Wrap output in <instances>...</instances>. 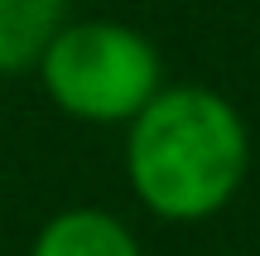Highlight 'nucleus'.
<instances>
[{
	"label": "nucleus",
	"instance_id": "nucleus-1",
	"mask_svg": "<svg viewBox=\"0 0 260 256\" xmlns=\"http://www.w3.org/2000/svg\"><path fill=\"white\" fill-rule=\"evenodd\" d=\"M251 164L246 121L212 87H159L125 131L135 198L164 222H203L232 203Z\"/></svg>",
	"mask_w": 260,
	"mask_h": 256
},
{
	"label": "nucleus",
	"instance_id": "nucleus-2",
	"mask_svg": "<svg viewBox=\"0 0 260 256\" xmlns=\"http://www.w3.org/2000/svg\"><path fill=\"white\" fill-rule=\"evenodd\" d=\"M44 92L77 121H135L159 97V53L140 29L116 19H82L63 24V34L48 44Z\"/></svg>",
	"mask_w": 260,
	"mask_h": 256
},
{
	"label": "nucleus",
	"instance_id": "nucleus-3",
	"mask_svg": "<svg viewBox=\"0 0 260 256\" xmlns=\"http://www.w3.org/2000/svg\"><path fill=\"white\" fill-rule=\"evenodd\" d=\"M29 256H140V242L116 213L63 208L39 227Z\"/></svg>",
	"mask_w": 260,
	"mask_h": 256
},
{
	"label": "nucleus",
	"instance_id": "nucleus-4",
	"mask_svg": "<svg viewBox=\"0 0 260 256\" xmlns=\"http://www.w3.org/2000/svg\"><path fill=\"white\" fill-rule=\"evenodd\" d=\"M68 0H0V73L39 68L63 34Z\"/></svg>",
	"mask_w": 260,
	"mask_h": 256
}]
</instances>
